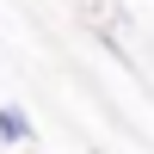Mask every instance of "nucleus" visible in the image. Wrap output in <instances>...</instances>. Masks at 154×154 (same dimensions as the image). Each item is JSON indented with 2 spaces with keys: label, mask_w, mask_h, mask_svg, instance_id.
<instances>
[{
  "label": "nucleus",
  "mask_w": 154,
  "mask_h": 154,
  "mask_svg": "<svg viewBox=\"0 0 154 154\" xmlns=\"http://www.w3.org/2000/svg\"><path fill=\"white\" fill-rule=\"evenodd\" d=\"M0 142H6V148H31V142H37L31 117H25L19 105H0Z\"/></svg>",
  "instance_id": "1"
}]
</instances>
